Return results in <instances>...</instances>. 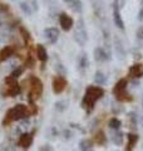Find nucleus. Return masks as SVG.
<instances>
[{"instance_id":"nucleus-1","label":"nucleus","mask_w":143,"mask_h":151,"mask_svg":"<svg viewBox=\"0 0 143 151\" xmlns=\"http://www.w3.org/2000/svg\"><path fill=\"white\" fill-rule=\"evenodd\" d=\"M104 94L103 88L98 87V86H90L87 88L83 98V107H85L87 110H92L94 107V103L97 102L99 98H102Z\"/></svg>"},{"instance_id":"nucleus-2","label":"nucleus","mask_w":143,"mask_h":151,"mask_svg":"<svg viewBox=\"0 0 143 151\" xmlns=\"http://www.w3.org/2000/svg\"><path fill=\"white\" fill-rule=\"evenodd\" d=\"M28 115H30V112L28 111L26 106H24V105H18V106H15L14 108H11V110L6 113L5 121H4L3 124L6 125V124H9V122L15 121V120H20V119H23V117H25V116H28Z\"/></svg>"},{"instance_id":"nucleus-3","label":"nucleus","mask_w":143,"mask_h":151,"mask_svg":"<svg viewBox=\"0 0 143 151\" xmlns=\"http://www.w3.org/2000/svg\"><path fill=\"white\" fill-rule=\"evenodd\" d=\"M126 88H127V81H126V79H119V81L116 83V86H114L113 93L116 94V97L118 98L119 101H128V100H131V97H129V94L127 93Z\"/></svg>"},{"instance_id":"nucleus-4","label":"nucleus","mask_w":143,"mask_h":151,"mask_svg":"<svg viewBox=\"0 0 143 151\" xmlns=\"http://www.w3.org/2000/svg\"><path fill=\"white\" fill-rule=\"evenodd\" d=\"M74 38L80 45H84L85 42H87L88 37H87V32H85V28H84V24H83V20H79L78 27H77L75 33H74Z\"/></svg>"},{"instance_id":"nucleus-5","label":"nucleus","mask_w":143,"mask_h":151,"mask_svg":"<svg viewBox=\"0 0 143 151\" xmlns=\"http://www.w3.org/2000/svg\"><path fill=\"white\" fill-rule=\"evenodd\" d=\"M43 92V84L40 82V79H38L35 77L31 78V93L30 96L33 97H39Z\"/></svg>"},{"instance_id":"nucleus-6","label":"nucleus","mask_w":143,"mask_h":151,"mask_svg":"<svg viewBox=\"0 0 143 151\" xmlns=\"http://www.w3.org/2000/svg\"><path fill=\"white\" fill-rule=\"evenodd\" d=\"M65 86H66V81L60 76L53 79V91L55 93H61L65 89Z\"/></svg>"},{"instance_id":"nucleus-7","label":"nucleus","mask_w":143,"mask_h":151,"mask_svg":"<svg viewBox=\"0 0 143 151\" xmlns=\"http://www.w3.org/2000/svg\"><path fill=\"white\" fill-rule=\"evenodd\" d=\"M113 18H114V24H116L119 29H124V23L122 20L121 13H119V8H118V3L117 0L114 1V9H113Z\"/></svg>"},{"instance_id":"nucleus-8","label":"nucleus","mask_w":143,"mask_h":151,"mask_svg":"<svg viewBox=\"0 0 143 151\" xmlns=\"http://www.w3.org/2000/svg\"><path fill=\"white\" fill-rule=\"evenodd\" d=\"M114 49H116V54L119 59H124L126 58V49L124 45H123L122 40L119 38H114Z\"/></svg>"},{"instance_id":"nucleus-9","label":"nucleus","mask_w":143,"mask_h":151,"mask_svg":"<svg viewBox=\"0 0 143 151\" xmlns=\"http://www.w3.org/2000/svg\"><path fill=\"white\" fill-rule=\"evenodd\" d=\"M59 23L64 30H69V29H72V27H73V19L69 15H66V14H60Z\"/></svg>"},{"instance_id":"nucleus-10","label":"nucleus","mask_w":143,"mask_h":151,"mask_svg":"<svg viewBox=\"0 0 143 151\" xmlns=\"http://www.w3.org/2000/svg\"><path fill=\"white\" fill-rule=\"evenodd\" d=\"M129 74L133 78H141L143 77V64L136 63L129 68Z\"/></svg>"},{"instance_id":"nucleus-11","label":"nucleus","mask_w":143,"mask_h":151,"mask_svg":"<svg viewBox=\"0 0 143 151\" xmlns=\"http://www.w3.org/2000/svg\"><path fill=\"white\" fill-rule=\"evenodd\" d=\"M45 37L50 43H54L59 37V32L56 28H48V29H45Z\"/></svg>"},{"instance_id":"nucleus-12","label":"nucleus","mask_w":143,"mask_h":151,"mask_svg":"<svg viewBox=\"0 0 143 151\" xmlns=\"http://www.w3.org/2000/svg\"><path fill=\"white\" fill-rule=\"evenodd\" d=\"M94 58L95 60H98V62H104V60L108 59V54L106 53V50L103 48H95L94 49Z\"/></svg>"},{"instance_id":"nucleus-13","label":"nucleus","mask_w":143,"mask_h":151,"mask_svg":"<svg viewBox=\"0 0 143 151\" xmlns=\"http://www.w3.org/2000/svg\"><path fill=\"white\" fill-rule=\"evenodd\" d=\"M31 141H33V136L30 134H25V135L21 136L20 140H19V145L23 146V147H29Z\"/></svg>"},{"instance_id":"nucleus-14","label":"nucleus","mask_w":143,"mask_h":151,"mask_svg":"<svg viewBox=\"0 0 143 151\" xmlns=\"http://www.w3.org/2000/svg\"><path fill=\"white\" fill-rule=\"evenodd\" d=\"M36 55H38V58H39L41 62H44V60H46V58H48L45 48L43 45H40V44L36 47Z\"/></svg>"},{"instance_id":"nucleus-15","label":"nucleus","mask_w":143,"mask_h":151,"mask_svg":"<svg viewBox=\"0 0 143 151\" xmlns=\"http://www.w3.org/2000/svg\"><path fill=\"white\" fill-rule=\"evenodd\" d=\"M138 141V136L134 134H128V144H127V150H132L134 145Z\"/></svg>"},{"instance_id":"nucleus-16","label":"nucleus","mask_w":143,"mask_h":151,"mask_svg":"<svg viewBox=\"0 0 143 151\" xmlns=\"http://www.w3.org/2000/svg\"><path fill=\"white\" fill-rule=\"evenodd\" d=\"M106 81H107V77L102 72H97V73H95V76H94V82L97 83L98 86L104 84V83H106Z\"/></svg>"},{"instance_id":"nucleus-17","label":"nucleus","mask_w":143,"mask_h":151,"mask_svg":"<svg viewBox=\"0 0 143 151\" xmlns=\"http://www.w3.org/2000/svg\"><path fill=\"white\" fill-rule=\"evenodd\" d=\"M11 54H13V49L10 48V47H6V48H4L1 50V53H0V62H3V60L8 59Z\"/></svg>"},{"instance_id":"nucleus-18","label":"nucleus","mask_w":143,"mask_h":151,"mask_svg":"<svg viewBox=\"0 0 143 151\" xmlns=\"http://www.w3.org/2000/svg\"><path fill=\"white\" fill-rule=\"evenodd\" d=\"M123 139H124V135H123L121 131H117L116 134L113 135V142L116 145H122L123 144Z\"/></svg>"},{"instance_id":"nucleus-19","label":"nucleus","mask_w":143,"mask_h":151,"mask_svg":"<svg viewBox=\"0 0 143 151\" xmlns=\"http://www.w3.org/2000/svg\"><path fill=\"white\" fill-rule=\"evenodd\" d=\"M106 136H104V134L102 131H99L97 135H95V142L97 144H99V145H103L104 142H106Z\"/></svg>"},{"instance_id":"nucleus-20","label":"nucleus","mask_w":143,"mask_h":151,"mask_svg":"<svg viewBox=\"0 0 143 151\" xmlns=\"http://www.w3.org/2000/svg\"><path fill=\"white\" fill-rule=\"evenodd\" d=\"M109 127L113 130H118L119 127H121V121H119L118 119H111V121H109Z\"/></svg>"},{"instance_id":"nucleus-21","label":"nucleus","mask_w":143,"mask_h":151,"mask_svg":"<svg viewBox=\"0 0 143 151\" xmlns=\"http://www.w3.org/2000/svg\"><path fill=\"white\" fill-rule=\"evenodd\" d=\"M90 147H92V141L90 140H83L80 142V150L82 151H88Z\"/></svg>"},{"instance_id":"nucleus-22","label":"nucleus","mask_w":143,"mask_h":151,"mask_svg":"<svg viewBox=\"0 0 143 151\" xmlns=\"http://www.w3.org/2000/svg\"><path fill=\"white\" fill-rule=\"evenodd\" d=\"M72 9H73L74 12H82V3L79 1V0H74L73 3H72Z\"/></svg>"},{"instance_id":"nucleus-23","label":"nucleus","mask_w":143,"mask_h":151,"mask_svg":"<svg viewBox=\"0 0 143 151\" xmlns=\"http://www.w3.org/2000/svg\"><path fill=\"white\" fill-rule=\"evenodd\" d=\"M8 93L10 94V96H15L16 93H19V87H18V84H10V87H9V91Z\"/></svg>"},{"instance_id":"nucleus-24","label":"nucleus","mask_w":143,"mask_h":151,"mask_svg":"<svg viewBox=\"0 0 143 151\" xmlns=\"http://www.w3.org/2000/svg\"><path fill=\"white\" fill-rule=\"evenodd\" d=\"M136 34H137V38H138V39L143 40V27H139V28H138Z\"/></svg>"},{"instance_id":"nucleus-25","label":"nucleus","mask_w":143,"mask_h":151,"mask_svg":"<svg viewBox=\"0 0 143 151\" xmlns=\"http://www.w3.org/2000/svg\"><path fill=\"white\" fill-rule=\"evenodd\" d=\"M80 65H82L83 68H85L88 65V59L87 57H82V59H80Z\"/></svg>"},{"instance_id":"nucleus-26","label":"nucleus","mask_w":143,"mask_h":151,"mask_svg":"<svg viewBox=\"0 0 143 151\" xmlns=\"http://www.w3.org/2000/svg\"><path fill=\"white\" fill-rule=\"evenodd\" d=\"M20 32H21V34H23V38H25L26 40H29V39H30V37H29V33H28L25 29H23V28H21V29H20Z\"/></svg>"},{"instance_id":"nucleus-27","label":"nucleus","mask_w":143,"mask_h":151,"mask_svg":"<svg viewBox=\"0 0 143 151\" xmlns=\"http://www.w3.org/2000/svg\"><path fill=\"white\" fill-rule=\"evenodd\" d=\"M138 19L142 22L143 20V5H142V8H141V10H139V13H138Z\"/></svg>"},{"instance_id":"nucleus-28","label":"nucleus","mask_w":143,"mask_h":151,"mask_svg":"<svg viewBox=\"0 0 143 151\" xmlns=\"http://www.w3.org/2000/svg\"><path fill=\"white\" fill-rule=\"evenodd\" d=\"M64 1H65V3H68V4H72V3L74 1V0H64Z\"/></svg>"},{"instance_id":"nucleus-29","label":"nucleus","mask_w":143,"mask_h":151,"mask_svg":"<svg viewBox=\"0 0 143 151\" xmlns=\"http://www.w3.org/2000/svg\"><path fill=\"white\" fill-rule=\"evenodd\" d=\"M141 124H142V126H143V116H142V119H141Z\"/></svg>"},{"instance_id":"nucleus-30","label":"nucleus","mask_w":143,"mask_h":151,"mask_svg":"<svg viewBox=\"0 0 143 151\" xmlns=\"http://www.w3.org/2000/svg\"><path fill=\"white\" fill-rule=\"evenodd\" d=\"M141 3H142V5H143V0H141Z\"/></svg>"},{"instance_id":"nucleus-31","label":"nucleus","mask_w":143,"mask_h":151,"mask_svg":"<svg viewBox=\"0 0 143 151\" xmlns=\"http://www.w3.org/2000/svg\"><path fill=\"white\" fill-rule=\"evenodd\" d=\"M142 106H143V101H142Z\"/></svg>"}]
</instances>
